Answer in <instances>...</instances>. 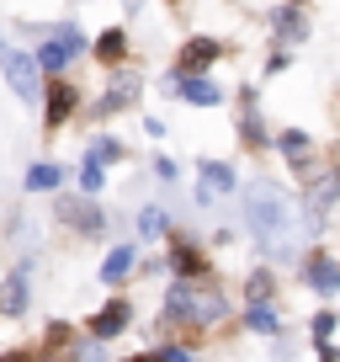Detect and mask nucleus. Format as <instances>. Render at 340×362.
Listing matches in <instances>:
<instances>
[{
  "label": "nucleus",
  "mask_w": 340,
  "mask_h": 362,
  "mask_svg": "<svg viewBox=\"0 0 340 362\" xmlns=\"http://www.w3.org/2000/svg\"><path fill=\"white\" fill-rule=\"evenodd\" d=\"M154 176H159V181H176V160L159 155V160H154Z\"/></svg>",
  "instance_id": "29"
},
{
  "label": "nucleus",
  "mask_w": 340,
  "mask_h": 362,
  "mask_svg": "<svg viewBox=\"0 0 340 362\" xmlns=\"http://www.w3.org/2000/svg\"><path fill=\"white\" fill-rule=\"evenodd\" d=\"M80 48H85V37H80L75 27H64V33H54V37L43 43V54H37V69H54V75H59V69H64L69 59L80 54Z\"/></svg>",
  "instance_id": "9"
},
{
  "label": "nucleus",
  "mask_w": 340,
  "mask_h": 362,
  "mask_svg": "<svg viewBox=\"0 0 340 362\" xmlns=\"http://www.w3.org/2000/svg\"><path fill=\"white\" fill-rule=\"evenodd\" d=\"M133 96H138V80H133V75H123V80H117V86L102 96V102H96V112L112 117V112H123V107H133Z\"/></svg>",
  "instance_id": "18"
},
{
  "label": "nucleus",
  "mask_w": 340,
  "mask_h": 362,
  "mask_svg": "<svg viewBox=\"0 0 340 362\" xmlns=\"http://www.w3.org/2000/svg\"><path fill=\"white\" fill-rule=\"evenodd\" d=\"M308 336H314V346H319V341H329V336H335V315H329V309H319V315L308 320Z\"/></svg>",
  "instance_id": "27"
},
{
  "label": "nucleus",
  "mask_w": 340,
  "mask_h": 362,
  "mask_svg": "<svg viewBox=\"0 0 340 362\" xmlns=\"http://www.w3.org/2000/svg\"><path fill=\"white\" fill-rule=\"evenodd\" d=\"M0 362H32V351H6Z\"/></svg>",
  "instance_id": "30"
},
{
  "label": "nucleus",
  "mask_w": 340,
  "mask_h": 362,
  "mask_svg": "<svg viewBox=\"0 0 340 362\" xmlns=\"http://www.w3.org/2000/svg\"><path fill=\"white\" fill-rule=\"evenodd\" d=\"M272 293H277V272L272 267H255L245 277V304H272Z\"/></svg>",
  "instance_id": "20"
},
{
  "label": "nucleus",
  "mask_w": 340,
  "mask_h": 362,
  "mask_svg": "<svg viewBox=\"0 0 340 362\" xmlns=\"http://www.w3.org/2000/svg\"><path fill=\"white\" fill-rule=\"evenodd\" d=\"M170 272H176L181 283H197V277L207 272V256L192 245V240H181V235H176V240H170Z\"/></svg>",
  "instance_id": "10"
},
{
  "label": "nucleus",
  "mask_w": 340,
  "mask_h": 362,
  "mask_svg": "<svg viewBox=\"0 0 340 362\" xmlns=\"http://www.w3.org/2000/svg\"><path fill=\"white\" fill-rule=\"evenodd\" d=\"M123 54H128V33L123 27H107V33L96 37V59H102V64H117Z\"/></svg>",
  "instance_id": "24"
},
{
  "label": "nucleus",
  "mask_w": 340,
  "mask_h": 362,
  "mask_svg": "<svg viewBox=\"0 0 340 362\" xmlns=\"http://www.w3.org/2000/svg\"><path fill=\"white\" fill-rule=\"evenodd\" d=\"M245 229L255 235L266 261H293V240H298V208L277 181H250L245 187Z\"/></svg>",
  "instance_id": "1"
},
{
  "label": "nucleus",
  "mask_w": 340,
  "mask_h": 362,
  "mask_svg": "<svg viewBox=\"0 0 340 362\" xmlns=\"http://www.w3.org/2000/svg\"><path fill=\"white\" fill-rule=\"evenodd\" d=\"M303 277H308V288H314L319 298H335L340 293V261L324 256V250H314V256L303 261Z\"/></svg>",
  "instance_id": "8"
},
{
  "label": "nucleus",
  "mask_w": 340,
  "mask_h": 362,
  "mask_svg": "<svg viewBox=\"0 0 340 362\" xmlns=\"http://www.w3.org/2000/svg\"><path fill=\"white\" fill-rule=\"evenodd\" d=\"M335 197H340V170H319L314 181H308V192H303V218L308 229H324V218L335 214Z\"/></svg>",
  "instance_id": "3"
},
{
  "label": "nucleus",
  "mask_w": 340,
  "mask_h": 362,
  "mask_svg": "<svg viewBox=\"0 0 340 362\" xmlns=\"http://www.w3.org/2000/svg\"><path fill=\"white\" fill-rule=\"evenodd\" d=\"M277 149L287 155V165H293V170H314V139H308V134L282 128V134H277Z\"/></svg>",
  "instance_id": "13"
},
{
  "label": "nucleus",
  "mask_w": 340,
  "mask_h": 362,
  "mask_svg": "<svg viewBox=\"0 0 340 362\" xmlns=\"http://www.w3.org/2000/svg\"><path fill=\"white\" fill-rule=\"evenodd\" d=\"M245 325L261 330V336H282V315L272 304H245Z\"/></svg>",
  "instance_id": "22"
},
{
  "label": "nucleus",
  "mask_w": 340,
  "mask_h": 362,
  "mask_svg": "<svg viewBox=\"0 0 340 362\" xmlns=\"http://www.w3.org/2000/svg\"><path fill=\"white\" fill-rule=\"evenodd\" d=\"M272 33H277V43H303L308 22H303V11H298V6H277V16H272Z\"/></svg>",
  "instance_id": "15"
},
{
  "label": "nucleus",
  "mask_w": 340,
  "mask_h": 362,
  "mask_svg": "<svg viewBox=\"0 0 340 362\" xmlns=\"http://www.w3.org/2000/svg\"><path fill=\"white\" fill-rule=\"evenodd\" d=\"M154 362H192V346H181V341H165V346L149 351Z\"/></svg>",
  "instance_id": "28"
},
{
  "label": "nucleus",
  "mask_w": 340,
  "mask_h": 362,
  "mask_svg": "<svg viewBox=\"0 0 340 362\" xmlns=\"http://www.w3.org/2000/svg\"><path fill=\"white\" fill-rule=\"evenodd\" d=\"M138 235H144V240L170 235V214H165L159 203H144V208H138Z\"/></svg>",
  "instance_id": "23"
},
{
  "label": "nucleus",
  "mask_w": 340,
  "mask_h": 362,
  "mask_svg": "<svg viewBox=\"0 0 340 362\" xmlns=\"http://www.w3.org/2000/svg\"><path fill=\"white\" fill-rule=\"evenodd\" d=\"M85 160H91V165H112V160H123V144H117V139H96L91 149H85Z\"/></svg>",
  "instance_id": "25"
},
{
  "label": "nucleus",
  "mask_w": 340,
  "mask_h": 362,
  "mask_svg": "<svg viewBox=\"0 0 340 362\" xmlns=\"http://www.w3.org/2000/svg\"><path fill=\"white\" fill-rule=\"evenodd\" d=\"M54 214H59V224H69L75 235H107V214L91 203V197H69V192H59Z\"/></svg>",
  "instance_id": "4"
},
{
  "label": "nucleus",
  "mask_w": 340,
  "mask_h": 362,
  "mask_svg": "<svg viewBox=\"0 0 340 362\" xmlns=\"http://www.w3.org/2000/svg\"><path fill=\"white\" fill-rule=\"evenodd\" d=\"M0 69H6V80H11V90L16 96H22V102H32L37 90V59H27V54H16V48H6V54H0Z\"/></svg>",
  "instance_id": "7"
},
{
  "label": "nucleus",
  "mask_w": 340,
  "mask_h": 362,
  "mask_svg": "<svg viewBox=\"0 0 340 362\" xmlns=\"http://www.w3.org/2000/svg\"><path fill=\"white\" fill-rule=\"evenodd\" d=\"M75 107H80V90L75 86H69V80H54V86H48V134H59V128H64V117L69 112H75Z\"/></svg>",
  "instance_id": "12"
},
{
  "label": "nucleus",
  "mask_w": 340,
  "mask_h": 362,
  "mask_svg": "<svg viewBox=\"0 0 340 362\" xmlns=\"http://www.w3.org/2000/svg\"><path fill=\"white\" fill-rule=\"evenodd\" d=\"M239 139H245L250 149H266L272 139H266V123H261V112H255V96H245V117H239Z\"/></svg>",
  "instance_id": "21"
},
{
  "label": "nucleus",
  "mask_w": 340,
  "mask_h": 362,
  "mask_svg": "<svg viewBox=\"0 0 340 362\" xmlns=\"http://www.w3.org/2000/svg\"><path fill=\"white\" fill-rule=\"evenodd\" d=\"M202 176H197V203L202 208H213L218 197H229L234 192V165H224V160H202Z\"/></svg>",
  "instance_id": "6"
},
{
  "label": "nucleus",
  "mask_w": 340,
  "mask_h": 362,
  "mask_svg": "<svg viewBox=\"0 0 340 362\" xmlns=\"http://www.w3.org/2000/svg\"><path fill=\"white\" fill-rule=\"evenodd\" d=\"M102 181H107V170H102V165H91V160L80 165V192H85V197H96V192H102Z\"/></svg>",
  "instance_id": "26"
},
{
  "label": "nucleus",
  "mask_w": 340,
  "mask_h": 362,
  "mask_svg": "<svg viewBox=\"0 0 340 362\" xmlns=\"http://www.w3.org/2000/svg\"><path fill=\"white\" fill-rule=\"evenodd\" d=\"M27 192H64V165L37 160V165L27 170Z\"/></svg>",
  "instance_id": "16"
},
{
  "label": "nucleus",
  "mask_w": 340,
  "mask_h": 362,
  "mask_svg": "<svg viewBox=\"0 0 340 362\" xmlns=\"http://www.w3.org/2000/svg\"><path fill=\"white\" fill-rule=\"evenodd\" d=\"M170 90H176L181 102H197V107H218V102H224V90H218L207 75H176Z\"/></svg>",
  "instance_id": "11"
},
{
  "label": "nucleus",
  "mask_w": 340,
  "mask_h": 362,
  "mask_svg": "<svg viewBox=\"0 0 340 362\" xmlns=\"http://www.w3.org/2000/svg\"><path fill=\"white\" fill-rule=\"evenodd\" d=\"M218 54H224V48H218L213 37H192V43L181 48V75H202V69L213 64Z\"/></svg>",
  "instance_id": "14"
},
{
  "label": "nucleus",
  "mask_w": 340,
  "mask_h": 362,
  "mask_svg": "<svg viewBox=\"0 0 340 362\" xmlns=\"http://www.w3.org/2000/svg\"><path fill=\"white\" fill-rule=\"evenodd\" d=\"M138 6H144V0H128V11H138Z\"/></svg>",
  "instance_id": "31"
},
{
  "label": "nucleus",
  "mask_w": 340,
  "mask_h": 362,
  "mask_svg": "<svg viewBox=\"0 0 340 362\" xmlns=\"http://www.w3.org/2000/svg\"><path fill=\"white\" fill-rule=\"evenodd\" d=\"M229 315V298L218 288H197V283H176L165 293V320L170 325H186V330H202V325H218Z\"/></svg>",
  "instance_id": "2"
},
{
  "label": "nucleus",
  "mask_w": 340,
  "mask_h": 362,
  "mask_svg": "<svg viewBox=\"0 0 340 362\" xmlns=\"http://www.w3.org/2000/svg\"><path fill=\"white\" fill-rule=\"evenodd\" d=\"M128 325H133V304H128V298H107V304L91 315L85 336H91V341H112V336H123Z\"/></svg>",
  "instance_id": "5"
},
{
  "label": "nucleus",
  "mask_w": 340,
  "mask_h": 362,
  "mask_svg": "<svg viewBox=\"0 0 340 362\" xmlns=\"http://www.w3.org/2000/svg\"><path fill=\"white\" fill-rule=\"evenodd\" d=\"M133 267H138V250H133V245L107 250V261H102V283H123V277H128Z\"/></svg>",
  "instance_id": "19"
},
{
  "label": "nucleus",
  "mask_w": 340,
  "mask_h": 362,
  "mask_svg": "<svg viewBox=\"0 0 340 362\" xmlns=\"http://www.w3.org/2000/svg\"><path fill=\"white\" fill-rule=\"evenodd\" d=\"M27 272H11L6 277V288H0V315H27Z\"/></svg>",
  "instance_id": "17"
}]
</instances>
